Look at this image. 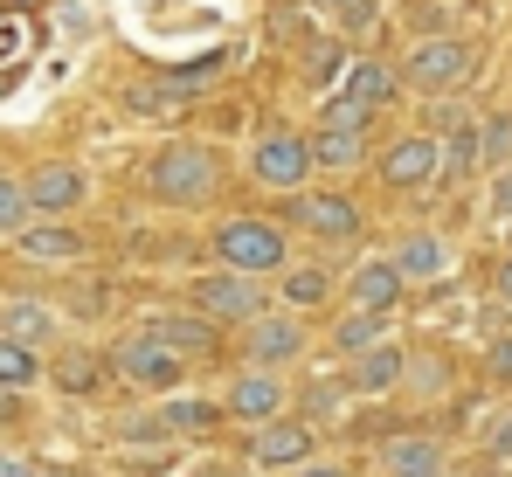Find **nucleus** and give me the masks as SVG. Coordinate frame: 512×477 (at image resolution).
Returning <instances> with one entry per match:
<instances>
[{
	"instance_id": "obj_1",
	"label": "nucleus",
	"mask_w": 512,
	"mask_h": 477,
	"mask_svg": "<svg viewBox=\"0 0 512 477\" xmlns=\"http://www.w3.org/2000/svg\"><path fill=\"white\" fill-rule=\"evenodd\" d=\"M215 187H222V159L201 139H167L160 153L146 159V194L167 201V208H201Z\"/></svg>"
},
{
	"instance_id": "obj_2",
	"label": "nucleus",
	"mask_w": 512,
	"mask_h": 477,
	"mask_svg": "<svg viewBox=\"0 0 512 477\" xmlns=\"http://www.w3.org/2000/svg\"><path fill=\"white\" fill-rule=\"evenodd\" d=\"M395 77L409 83V90H423V97H436V104H443L450 90H464V83L478 77V49H471L464 35H423Z\"/></svg>"
},
{
	"instance_id": "obj_3",
	"label": "nucleus",
	"mask_w": 512,
	"mask_h": 477,
	"mask_svg": "<svg viewBox=\"0 0 512 477\" xmlns=\"http://www.w3.org/2000/svg\"><path fill=\"white\" fill-rule=\"evenodd\" d=\"M215 256H222V270H236V277H270V270H284L291 242H284V229H277V222L229 215V222L215 229Z\"/></svg>"
},
{
	"instance_id": "obj_4",
	"label": "nucleus",
	"mask_w": 512,
	"mask_h": 477,
	"mask_svg": "<svg viewBox=\"0 0 512 477\" xmlns=\"http://www.w3.org/2000/svg\"><path fill=\"white\" fill-rule=\"evenodd\" d=\"M194 318H208V325H256V318L270 312V298H263V277H236V270H208V277H194Z\"/></svg>"
},
{
	"instance_id": "obj_5",
	"label": "nucleus",
	"mask_w": 512,
	"mask_h": 477,
	"mask_svg": "<svg viewBox=\"0 0 512 477\" xmlns=\"http://www.w3.org/2000/svg\"><path fill=\"white\" fill-rule=\"evenodd\" d=\"M305 346H312V332H305V318L298 312H263L243 332V360H250V374H284L291 360H305Z\"/></svg>"
},
{
	"instance_id": "obj_6",
	"label": "nucleus",
	"mask_w": 512,
	"mask_h": 477,
	"mask_svg": "<svg viewBox=\"0 0 512 477\" xmlns=\"http://www.w3.org/2000/svg\"><path fill=\"white\" fill-rule=\"evenodd\" d=\"M222 422V401H194V395H167L153 415H132L118 436L125 443H146V436H160V443H180V436H208Z\"/></svg>"
},
{
	"instance_id": "obj_7",
	"label": "nucleus",
	"mask_w": 512,
	"mask_h": 477,
	"mask_svg": "<svg viewBox=\"0 0 512 477\" xmlns=\"http://www.w3.org/2000/svg\"><path fill=\"white\" fill-rule=\"evenodd\" d=\"M21 194H28V215H42V222H63L70 208H84L90 180L70 166V159H35L28 173H21Z\"/></svg>"
},
{
	"instance_id": "obj_8",
	"label": "nucleus",
	"mask_w": 512,
	"mask_h": 477,
	"mask_svg": "<svg viewBox=\"0 0 512 477\" xmlns=\"http://www.w3.org/2000/svg\"><path fill=\"white\" fill-rule=\"evenodd\" d=\"M250 457L263 471H305V464H319V429L305 422V415H277V422H263L250 436Z\"/></svg>"
},
{
	"instance_id": "obj_9",
	"label": "nucleus",
	"mask_w": 512,
	"mask_h": 477,
	"mask_svg": "<svg viewBox=\"0 0 512 477\" xmlns=\"http://www.w3.org/2000/svg\"><path fill=\"white\" fill-rule=\"evenodd\" d=\"M250 180L270 187V194H305V180H312L305 139H298V132H263L250 146Z\"/></svg>"
},
{
	"instance_id": "obj_10",
	"label": "nucleus",
	"mask_w": 512,
	"mask_h": 477,
	"mask_svg": "<svg viewBox=\"0 0 512 477\" xmlns=\"http://www.w3.org/2000/svg\"><path fill=\"white\" fill-rule=\"evenodd\" d=\"M111 367H118L125 381H139V388H180V381H187V360H180V353H167L153 332L118 339V346H111Z\"/></svg>"
},
{
	"instance_id": "obj_11",
	"label": "nucleus",
	"mask_w": 512,
	"mask_h": 477,
	"mask_svg": "<svg viewBox=\"0 0 512 477\" xmlns=\"http://www.w3.org/2000/svg\"><path fill=\"white\" fill-rule=\"evenodd\" d=\"M291 222L305 229V236L319 242H353L360 236V208L333 194V187H305V194H291Z\"/></svg>"
},
{
	"instance_id": "obj_12",
	"label": "nucleus",
	"mask_w": 512,
	"mask_h": 477,
	"mask_svg": "<svg viewBox=\"0 0 512 477\" xmlns=\"http://www.w3.org/2000/svg\"><path fill=\"white\" fill-rule=\"evenodd\" d=\"M381 180H388L395 194H416V187H429V180H443V159H436V139H423V132L395 139V146L381 153Z\"/></svg>"
},
{
	"instance_id": "obj_13",
	"label": "nucleus",
	"mask_w": 512,
	"mask_h": 477,
	"mask_svg": "<svg viewBox=\"0 0 512 477\" xmlns=\"http://www.w3.org/2000/svg\"><path fill=\"white\" fill-rule=\"evenodd\" d=\"M222 415H236V422H277L284 415V374H236L229 381V395H222Z\"/></svg>"
},
{
	"instance_id": "obj_14",
	"label": "nucleus",
	"mask_w": 512,
	"mask_h": 477,
	"mask_svg": "<svg viewBox=\"0 0 512 477\" xmlns=\"http://www.w3.org/2000/svg\"><path fill=\"white\" fill-rule=\"evenodd\" d=\"M56 332H63V318L49 312V305H35V298H7L0 305V339L21 346V353H42Z\"/></svg>"
},
{
	"instance_id": "obj_15",
	"label": "nucleus",
	"mask_w": 512,
	"mask_h": 477,
	"mask_svg": "<svg viewBox=\"0 0 512 477\" xmlns=\"http://www.w3.org/2000/svg\"><path fill=\"white\" fill-rule=\"evenodd\" d=\"M402 291H409V284L388 270V256H374V263H360V270L346 277V298H353V312H374V318H395Z\"/></svg>"
},
{
	"instance_id": "obj_16",
	"label": "nucleus",
	"mask_w": 512,
	"mask_h": 477,
	"mask_svg": "<svg viewBox=\"0 0 512 477\" xmlns=\"http://www.w3.org/2000/svg\"><path fill=\"white\" fill-rule=\"evenodd\" d=\"M14 249H21L28 263H84L90 242H84V229H70V222H42V215H35V222L14 236Z\"/></svg>"
},
{
	"instance_id": "obj_17",
	"label": "nucleus",
	"mask_w": 512,
	"mask_h": 477,
	"mask_svg": "<svg viewBox=\"0 0 512 477\" xmlns=\"http://www.w3.org/2000/svg\"><path fill=\"white\" fill-rule=\"evenodd\" d=\"M395 90H402V77H395L388 63H374V56H360V63H353V70L340 77V90H333V97H346V104H360V111L374 118L381 104H395Z\"/></svg>"
},
{
	"instance_id": "obj_18",
	"label": "nucleus",
	"mask_w": 512,
	"mask_h": 477,
	"mask_svg": "<svg viewBox=\"0 0 512 477\" xmlns=\"http://www.w3.org/2000/svg\"><path fill=\"white\" fill-rule=\"evenodd\" d=\"M388 270H395L402 284H429V277H443V270H450V249H443V242L429 236V229H409V236L395 242Z\"/></svg>"
},
{
	"instance_id": "obj_19",
	"label": "nucleus",
	"mask_w": 512,
	"mask_h": 477,
	"mask_svg": "<svg viewBox=\"0 0 512 477\" xmlns=\"http://www.w3.org/2000/svg\"><path fill=\"white\" fill-rule=\"evenodd\" d=\"M402 374H409V353L388 339V346H374V353L353 360V381H346V388H360V395H388V388H402Z\"/></svg>"
},
{
	"instance_id": "obj_20",
	"label": "nucleus",
	"mask_w": 512,
	"mask_h": 477,
	"mask_svg": "<svg viewBox=\"0 0 512 477\" xmlns=\"http://www.w3.org/2000/svg\"><path fill=\"white\" fill-rule=\"evenodd\" d=\"M305 159H312V173H353V166L367 159V139H360V132H326V125H319V132L305 139Z\"/></svg>"
},
{
	"instance_id": "obj_21",
	"label": "nucleus",
	"mask_w": 512,
	"mask_h": 477,
	"mask_svg": "<svg viewBox=\"0 0 512 477\" xmlns=\"http://www.w3.org/2000/svg\"><path fill=\"white\" fill-rule=\"evenodd\" d=\"M49 374H56V388H63V395H97V388H104V374H111V360H104V353H84V346H63Z\"/></svg>"
},
{
	"instance_id": "obj_22",
	"label": "nucleus",
	"mask_w": 512,
	"mask_h": 477,
	"mask_svg": "<svg viewBox=\"0 0 512 477\" xmlns=\"http://www.w3.org/2000/svg\"><path fill=\"white\" fill-rule=\"evenodd\" d=\"M146 332H153V339H160L167 353H180V360H187V353H208V346H215V325H208V318H194V312H180V318H153Z\"/></svg>"
},
{
	"instance_id": "obj_23",
	"label": "nucleus",
	"mask_w": 512,
	"mask_h": 477,
	"mask_svg": "<svg viewBox=\"0 0 512 477\" xmlns=\"http://www.w3.org/2000/svg\"><path fill=\"white\" fill-rule=\"evenodd\" d=\"M388 332H395V318H374V312H346L340 332H333V353L346 360H360V353H374V346H388Z\"/></svg>"
},
{
	"instance_id": "obj_24",
	"label": "nucleus",
	"mask_w": 512,
	"mask_h": 477,
	"mask_svg": "<svg viewBox=\"0 0 512 477\" xmlns=\"http://www.w3.org/2000/svg\"><path fill=\"white\" fill-rule=\"evenodd\" d=\"M326 298H333V270H326V263L284 270V305H291V312H312V305H326Z\"/></svg>"
},
{
	"instance_id": "obj_25",
	"label": "nucleus",
	"mask_w": 512,
	"mask_h": 477,
	"mask_svg": "<svg viewBox=\"0 0 512 477\" xmlns=\"http://www.w3.org/2000/svg\"><path fill=\"white\" fill-rule=\"evenodd\" d=\"M388 471H395V477L443 471V450H436V436H395V443H388Z\"/></svg>"
},
{
	"instance_id": "obj_26",
	"label": "nucleus",
	"mask_w": 512,
	"mask_h": 477,
	"mask_svg": "<svg viewBox=\"0 0 512 477\" xmlns=\"http://www.w3.org/2000/svg\"><path fill=\"white\" fill-rule=\"evenodd\" d=\"M436 159H443V173H450V180L478 173V118H471V125H457V132H450V146H436Z\"/></svg>"
},
{
	"instance_id": "obj_27",
	"label": "nucleus",
	"mask_w": 512,
	"mask_h": 477,
	"mask_svg": "<svg viewBox=\"0 0 512 477\" xmlns=\"http://www.w3.org/2000/svg\"><path fill=\"white\" fill-rule=\"evenodd\" d=\"M35 374H42V360L0 339V395H14V388H35Z\"/></svg>"
},
{
	"instance_id": "obj_28",
	"label": "nucleus",
	"mask_w": 512,
	"mask_h": 477,
	"mask_svg": "<svg viewBox=\"0 0 512 477\" xmlns=\"http://www.w3.org/2000/svg\"><path fill=\"white\" fill-rule=\"evenodd\" d=\"M35 215H28V194H21V180H0V236L14 242L21 229H28Z\"/></svg>"
},
{
	"instance_id": "obj_29",
	"label": "nucleus",
	"mask_w": 512,
	"mask_h": 477,
	"mask_svg": "<svg viewBox=\"0 0 512 477\" xmlns=\"http://www.w3.org/2000/svg\"><path fill=\"white\" fill-rule=\"evenodd\" d=\"M512 153V118H485L478 125V166H506Z\"/></svg>"
},
{
	"instance_id": "obj_30",
	"label": "nucleus",
	"mask_w": 512,
	"mask_h": 477,
	"mask_svg": "<svg viewBox=\"0 0 512 477\" xmlns=\"http://www.w3.org/2000/svg\"><path fill=\"white\" fill-rule=\"evenodd\" d=\"M457 125H471V111H464V104H457V97H443V104H429V132H423V139H436V132H443V139H450V132H457Z\"/></svg>"
},
{
	"instance_id": "obj_31",
	"label": "nucleus",
	"mask_w": 512,
	"mask_h": 477,
	"mask_svg": "<svg viewBox=\"0 0 512 477\" xmlns=\"http://www.w3.org/2000/svg\"><path fill=\"white\" fill-rule=\"evenodd\" d=\"M326 132H367V111L346 97H326Z\"/></svg>"
},
{
	"instance_id": "obj_32",
	"label": "nucleus",
	"mask_w": 512,
	"mask_h": 477,
	"mask_svg": "<svg viewBox=\"0 0 512 477\" xmlns=\"http://www.w3.org/2000/svg\"><path fill=\"white\" fill-rule=\"evenodd\" d=\"M340 401H346V388H340V381H312V395H305V408H312V415H333ZM312 415H305V422H312Z\"/></svg>"
},
{
	"instance_id": "obj_33",
	"label": "nucleus",
	"mask_w": 512,
	"mask_h": 477,
	"mask_svg": "<svg viewBox=\"0 0 512 477\" xmlns=\"http://www.w3.org/2000/svg\"><path fill=\"white\" fill-rule=\"evenodd\" d=\"M326 7H333V14H340V28H367V21H374V14H381V7H374V0H326Z\"/></svg>"
},
{
	"instance_id": "obj_34",
	"label": "nucleus",
	"mask_w": 512,
	"mask_h": 477,
	"mask_svg": "<svg viewBox=\"0 0 512 477\" xmlns=\"http://www.w3.org/2000/svg\"><path fill=\"white\" fill-rule=\"evenodd\" d=\"M402 381H416L423 395H436V388H443V360H409V374H402Z\"/></svg>"
},
{
	"instance_id": "obj_35",
	"label": "nucleus",
	"mask_w": 512,
	"mask_h": 477,
	"mask_svg": "<svg viewBox=\"0 0 512 477\" xmlns=\"http://www.w3.org/2000/svg\"><path fill=\"white\" fill-rule=\"evenodd\" d=\"M485 367H492V381H512V332H506V339H492Z\"/></svg>"
},
{
	"instance_id": "obj_36",
	"label": "nucleus",
	"mask_w": 512,
	"mask_h": 477,
	"mask_svg": "<svg viewBox=\"0 0 512 477\" xmlns=\"http://www.w3.org/2000/svg\"><path fill=\"white\" fill-rule=\"evenodd\" d=\"M0 477H42V464L21 457V450H0Z\"/></svg>"
},
{
	"instance_id": "obj_37",
	"label": "nucleus",
	"mask_w": 512,
	"mask_h": 477,
	"mask_svg": "<svg viewBox=\"0 0 512 477\" xmlns=\"http://www.w3.org/2000/svg\"><path fill=\"white\" fill-rule=\"evenodd\" d=\"M492 215L512 222V173H499V187H492Z\"/></svg>"
},
{
	"instance_id": "obj_38",
	"label": "nucleus",
	"mask_w": 512,
	"mask_h": 477,
	"mask_svg": "<svg viewBox=\"0 0 512 477\" xmlns=\"http://www.w3.org/2000/svg\"><path fill=\"white\" fill-rule=\"evenodd\" d=\"M492 457H512V422H499V429H492Z\"/></svg>"
},
{
	"instance_id": "obj_39",
	"label": "nucleus",
	"mask_w": 512,
	"mask_h": 477,
	"mask_svg": "<svg viewBox=\"0 0 512 477\" xmlns=\"http://www.w3.org/2000/svg\"><path fill=\"white\" fill-rule=\"evenodd\" d=\"M291 477H346V464H305V471H291Z\"/></svg>"
},
{
	"instance_id": "obj_40",
	"label": "nucleus",
	"mask_w": 512,
	"mask_h": 477,
	"mask_svg": "<svg viewBox=\"0 0 512 477\" xmlns=\"http://www.w3.org/2000/svg\"><path fill=\"white\" fill-rule=\"evenodd\" d=\"M499 298H506V305H512V256H506V263H499Z\"/></svg>"
},
{
	"instance_id": "obj_41",
	"label": "nucleus",
	"mask_w": 512,
	"mask_h": 477,
	"mask_svg": "<svg viewBox=\"0 0 512 477\" xmlns=\"http://www.w3.org/2000/svg\"><path fill=\"white\" fill-rule=\"evenodd\" d=\"M7 415H14V395H0V422H7Z\"/></svg>"
},
{
	"instance_id": "obj_42",
	"label": "nucleus",
	"mask_w": 512,
	"mask_h": 477,
	"mask_svg": "<svg viewBox=\"0 0 512 477\" xmlns=\"http://www.w3.org/2000/svg\"><path fill=\"white\" fill-rule=\"evenodd\" d=\"M416 477H443V471H416Z\"/></svg>"
},
{
	"instance_id": "obj_43",
	"label": "nucleus",
	"mask_w": 512,
	"mask_h": 477,
	"mask_svg": "<svg viewBox=\"0 0 512 477\" xmlns=\"http://www.w3.org/2000/svg\"><path fill=\"white\" fill-rule=\"evenodd\" d=\"M506 242H512V222H506Z\"/></svg>"
}]
</instances>
